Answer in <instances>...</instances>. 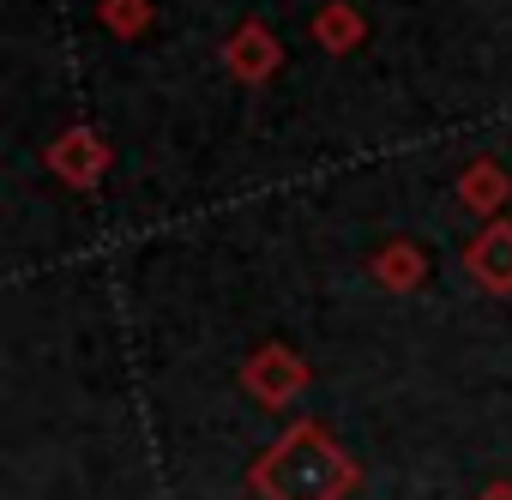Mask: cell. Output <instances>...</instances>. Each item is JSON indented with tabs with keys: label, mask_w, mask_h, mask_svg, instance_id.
I'll return each instance as SVG.
<instances>
[{
	"label": "cell",
	"mask_w": 512,
	"mask_h": 500,
	"mask_svg": "<svg viewBox=\"0 0 512 500\" xmlns=\"http://www.w3.org/2000/svg\"><path fill=\"white\" fill-rule=\"evenodd\" d=\"M247 488L260 500H350L362 488V464L314 416H302L247 464Z\"/></svg>",
	"instance_id": "6da1fadb"
},
{
	"label": "cell",
	"mask_w": 512,
	"mask_h": 500,
	"mask_svg": "<svg viewBox=\"0 0 512 500\" xmlns=\"http://www.w3.org/2000/svg\"><path fill=\"white\" fill-rule=\"evenodd\" d=\"M308 362L290 350V344H260L247 362H241V386L253 404H266V410H284L296 392H308Z\"/></svg>",
	"instance_id": "7a4b0ae2"
},
{
	"label": "cell",
	"mask_w": 512,
	"mask_h": 500,
	"mask_svg": "<svg viewBox=\"0 0 512 500\" xmlns=\"http://www.w3.org/2000/svg\"><path fill=\"white\" fill-rule=\"evenodd\" d=\"M43 163H49V175H61L67 187H97L103 175H109V139L103 133H91V127H67L49 151H43Z\"/></svg>",
	"instance_id": "3957f363"
},
{
	"label": "cell",
	"mask_w": 512,
	"mask_h": 500,
	"mask_svg": "<svg viewBox=\"0 0 512 500\" xmlns=\"http://www.w3.org/2000/svg\"><path fill=\"white\" fill-rule=\"evenodd\" d=\"M464 272H470V284H482L488 296H512V223H506V217H494V223H482V229L470 235Z\"/></svg>",
	"instance_id": "277c9868"
},
{
	"label": "cell",
	"mask_w": 512,
	"mask_h": 500,
	"mask_svg": "<svg viewBox=\"0 0 512 500\" xmlns=\"http://www.w3.org/2000/svg\"><path fill=\"white\" fill-rule=\"evenodd\" d=\"M223 61H229V73L241 79V85H266L272 73H278V61H284V49H278V37L260 25V19H247L229 43H223Z\"/></svg>",
	"instance_id": "5b68a950"
},
{
	"label": "cell",
	"mask_w": 512,
	"mask_h": 500,
	"mask_svg": "<svg viewBox=\"0 0 512 500\" xmlns=\"http://www.w3.org/2000/svg\"><path fill=\"white\" fill-rule=\"evenodd\" d=\"M506 199H512V181H506V169H500L494 157H476V163L458 175V205H464V211L494 217Z\"/></svg>",
	"instance_id": "8992f818"
},
{
	"label": "cell",
	"mask_w": 512,
	"mask_h": 500,
	"mask_svg": "<svg viewBox=\"0 0 512 500\" xmlns=\"http://www.w3.org/2000/svg\"><path fill=\"white\" fill-rule=\"evenodd\" d=\"M368 272H374V284H386V290H398V296H410L422 278H428V254L416 241H386L380 254L368 260Z\"/></svg>",
	"instance_id": "52a82bcc"
},
{
	"label": "cell",
	"mask_w": 512,
	"mask_h": 500,
	"mask_svg": "<svg viewBox=\"0 0 512 500\" xmlns=\"http://www.w3.org/2000/svg\"><path fill=\"white\" fill-rule=\"evenodd\" d=\"M362 37H368V25H362V13L350 0H332V7L314 13V43L326 55H350V49H362Z\"/></svg>",
	"instance_id": "ba28073f"
},
{
	"label": "cell",
	"mask_w": 512,
	"mask_h": 500,
	"mask_svg": "<svg viewBox=\"0 0 512 500\" xmlns=\"http://www.w3.org/2000/svg\"><path fill=\"white\" fill-rule=\"evenodd\" d=\"M97 19H103L115 37H145V31H151V0H103Z\"/></svg>",
	"instance_id": "9c48e42d"
},
{
	"label": "cell",
	"mask_w": 512,
	"mask_h": 500,
	"mask_svg": "<svg viewBox=\"0 0 512 500\" xmlns=\"http://www.w3.org/2000/svg\"><path fill=\"white\" fill-rule=\"evenodd\" d=\"M476 500H512V482H494V488H482Z\"/></svg>",
	"instance_id": "30bf717a"
}]
</instances>
